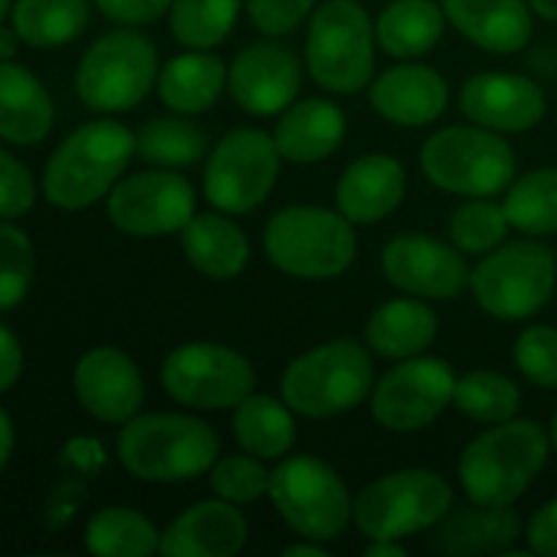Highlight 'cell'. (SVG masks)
Here are the masks:
<instances>
[{
  "label": "cell",
  "instance_id": "1",
  "mask_svg": "<svg viewBox=\"0 0 557 557\" xmlns=\"http://www.w3.org/2000/svg\"><path fill=\"white\" fill-rule=\"evenodd\" d=\"M549 455L542 424L500 422L479 435L460 457V479L468 498L482 506H511L539 476Z\"/></svg>",
  "mask_w": 557,
  "mask_h": 557
},
{
  "label": "cell",
  "instance_id": "2",
  "mask_svg": "<svg viewBox=\"0 0 557 557\" xmlns=\"http://www.w3.org/2000/svg\"><path fill=\"white\" fill-rule=\"evenodd\" d=\"M134 150L136 136L114 120L82 125L49 158L44 196L63 210L92 205L123 174Z\"/></svg>",
  "mask_w": 557,
  "mask_h": 557
},
{
  "label": "cell",
  "instance_id": "3",
  "mask_svg": "<svg viewBox=\"0 0 557 557\" xmlns=\"http://www.w3.org/2000/svg\"><path fill=\"white\" fill-rule=\"evenodd\" d=\"M120 460L147 482H183L210 471L218 438L210 424L177 413H147L131 419L120 433Z\"/></svg>",
  "mask_w": 557,
  "mask_h": 557
},
{
  "label": "cell",
  "instance_id": "4",
  "mask_svg": "<svg viewBox=\"0 0 557 557\" xmlns=\"http://www.w3.org/2000/svg\"><path fill=\"white\" fill-rule=\"evenodd\" d=\"M272 264L297 277H335L357 253L348 218L321 207H288L277 212L264 232Z\"/></svg>",
  "mask_w": 557,
  "mask_h": 557
},
{
  "label": "cell",
  "instance_id": "5",
  "mask_svg": "<svg viewBox=\"0 0 557 557\" xmlns=\"http://www.w3.org/2000/svg\"><path fill=\"white\" fill-rule=\"evenodd\" d=\"M373 386V364L359 343L335 341L294 359L283 375V397L305 417H332L357 408Z\"/></svg>",
  "mask_w": 557,
  "mask_h": 557
},
{
  "label": "cell",
  "instance_id": "6",
  "mask_svg": "<svg viewBox=\"0 0 557 557\" xmlns=\"http://www.w3.org/2000/svg\"><path fill=\"white\" fill-rule=\"evenodd\" d=\"M422 169L438 188L462 196H495L515 177L509 141L482 128H444L430 136Z\"/></svg>",
  "mask_w": 557,
  "mask_h": 557
},
{
  "label": "cell",
  "instance_id": "7",
  "mask_svg": "<svg viewBox=\"0 0 557 557\" xmlns=\"http://www.w3.org/2000/svg\"><path fill=\"white\" fill-rule=\"evenodd\" d=\"M451 509L449 484L433 471H400L370 484L354 506V517L364 536L379 539L411 536L444 520Z\"/></svg>",
  "mask_w": 557,
  "mask_h": 557
},
{
  "label": "cell",
  "instance_id": "8",
  "mask_svg": "<svg viewBox=\"0 0 557 557\" xmlns=\"http://www.w3.org/2000/svg\"><path fill=\"white\" fill-rule=\"evenodd\" d=\"M156 47L134 30L98 38L76 71V92L92 112H123L136 107L156 82Z\"/></svg>",
  "mask_w": 557,
  "mask_h": 557
},
{
  "label": "cell",
  "instance_id": "9",
  "mask_svg": "<svg viewBox=\"0 0 557 557\" xmlns=\"http://www.w3.org/2000/svg\"><path fill=\"white\" fill-rule=\"evenodd\" d=\"M308 69L332 92H357L373 74V27L362 5L326 0L308 33Z\"/></svg>",
  "mask_w": 557,
  "mask_h": 557
},
{
  "label": "cell",
  "instance_id": "10",
  "mask_svg": "<svg viewBox=\"0 0 557 557\" xmlns=\"http://www.w3.org/2000/svg\"><path fill=\"white\" fill-rule=\"evenodd\" d=\"M471 286L479 305L495 319H528L553 299L557 261L544 245L515 243L487 256L471 275Z\"/></svg>",
  "mask_w": 557,
  "mask_h": 557
},
{
  "label": "cell",
  "instance_id": "11",
  "mask_svg": "<svg viewBox=\"0 0 557 557\" xmlns=\"http://www.w3.org/2000/svg\"><path fill=\"white\" fill-rule=\"evenodd\" d=\"M270 495L283 520L315 542L341 536L351 517L346 484L326 462L315 457H294L275 468Z\"/></svg>",
  "mask_w": 557,
  "mask_h": 557
},
{
  "label": "cell",
  "instance_id": "12",
  "mask_svg": "<svg viewBox=\"0 0 557 557\" xmlns=\"http://www.w3.org/2000/svg\"><path fill=\"white\" fill-rule=\"evenodd\" d=\"M277 158L275 139L261 131H232L207 161L205 190L210 205L237 215L259 207L277 180Z\"/></svg>",
  "mask_w": 557,
  "mask_h": 557
},
{
  "label": "cell",
  "instance_id": "13",
  "mask_svg": "<svg viewBox=\"0 0 557 557\" xmlns=\"http://www.w3.org/2000/svg\"><path fill=\"white\" fill-rule=\"evenodd\" d=\"M163 389L183 406H239L253 392V368L237 351L212 343L183 346L163 364Z\"/></svg>",
  "mask_w": 557,
  "mask_h": 557
},
{
  "label": "cell",
  "instance_id": "14",
  "mask_svg": "<svg viewBox=\"0 0 557 557\" xmlns=\"http://www.w3.org/2000/svg\"><path fill=\"white\" fill-rule=\"evenodd\" d=\"M196 196L185 177L174 172H141L123 180L109 196V218L134 237H158L188 226Z\"/></svg>",
  "mask_w": 557,
  "mask_h": 557
},
{
  "label": "cell",
  "instance_id": "15",
  "mask_svg": "<svg viewBox=\"0 0 557 557\" xmlns=\"http://www.w3.org/2000/svg\"><path fill=\"white\" fill-rule=\"evenodd\" d=\"M455 375L444 359H411L381 379L373 413L384 428L411 433L433 422L455 400Z\"/></svg>",
  "mask_w": 557,
  "mask_h": 557
},
{
  "label": "cell",
  "instance_id": "16",
  "mask_svg": "<svg viewBox=\"0 0 557 557\" xmlns=\"http://www.w3.org/2000/svg\"><path fill=\"white\" fill-rule=\"evenodd\" d=\"M384 275L417 297L449 299L468 283V267L455 248L422 234H406L384 248Z\"/></svg>",
  "mask_w": 557,
  "mask_h": 557
},
{
  "label": "cell",
  "instance_id": "17",
  "mask_svg": "<svg viewBox=\"0 0 557 557\" xmlns=\"http://www.w3.org/2000/svg\"><path fill=\"white\" fill-rule=\"evenodd\" d=\"M299 60L281 44H253L234 60L228 87L234 101L253 114H275L299 92Z\"/></svg>",
  "mask_w": 557,
  "mask_h": 557
},
{
  "label": "cell",
  "instance_id": "18",
  "mask_svg": "<svg viewBox=\"0 0 557 557\" xmlns=\"http://www.w3.org/2000/svg\"><path fill=\"white\" fill-rule=\"evenodd\" d=\"M76 397L101 422H128L145 400V384L134 359L117 348L85 354L74 373Z\"/></svg>",
  "mask_w": 557,
  "mask_h": 557
},
{
  "label": "cell",
  "instance_id": "19",
  "mask_svg": "<svg viewBox=\"0 0 557 557\" xmlns=\"http://www.w3.org/2000/svg\"><path fill=\"white\" fill-rule=\"evenodd\" d=\"M460 107L473 123L495 131H528L547 112L536 82L517 74H479L462 85Z\"/></svg>",
  "mask_w": 557,
  "mask_h": 557
},
{
  "label": "cell",
  "instance_id": "20",
  "mask_svg": "<svg viewBox=\"0 0 557 557\" xmlns=\"http://www.w3.org/2000/svg\"><path fill=\"white\" fill-rule=\"evenodd\" d=\"M248 539V522L232 504H199L161 536L166 557H232Z\"/></svg>",
  "mask_w": 557,
  "mask_h": 557
},
{
  "label": "cell",
  "instance_id": "21",
  "mask_svg": "<svg viewBox=\"0 0 557 557\" xmlns=\"http://www.w3.org/2000/svg\"><path fill=\"white\" fill-rule=\"evenodd\" d=\"M370 101L397 125H428L449 101V87L428 65H397L370 87Z\"/></svg>",
  "mask_w": 557,
  "mask_h": 557
},
{
  "label": "cell",
  "instance_id": "22",
  "mask_svg": "<svg viewBox=\"0 0 557 557\" xmlns=\"http://www.w3.org/2000/svg\"><path fill=\"white\" fill-rule=\"evenodd\" d=\"M444 14L487 52H517L533 33L525 0H444Z\"/></svg>",
  "mask_w": 557,
  "mask_h": 557
},
{
  "label": "cell",
  "instance_id": "23",
  "mask_svg": "<svg viewBox=\"0 0 557 557\" xmlns=\"http://www.w3.org/2000/svg\"><path fill=\"white\" fill-rule=\"evenodd\" d=\"M406 172L395 158L368 156L346 169L337 185V210L354 223H375L403 199Z\"/></svg>",
  "mask_w": 557,
  "mask_h": 557
},
{
  "label": "cell",
  "instance_id": "24",
  "mask_svg": "<svg viewBox=\"0 0 557 557\" xmlns=\"http://www.w3.org/2000/svg\"><path fill=\"white\" fill-rule=\"evenodd\" d=\"M520 536V517L509 506H482L460 509L444 517L441 528L430 539V547L438 555L473 557L504 553Z\"/></svg>",
  "mask_w": 557,
  "mask_h": 557
},
{
  "label": "cell",
  "instance_id": "25",
  "mask_svg": "<svg viewBox=\"0 0 557 557\" xmlns=\"http://www.w3.org/2000/svg\"><path fill=\"white\" fill-rule=\"evenodd\" d=\"M54 107L47 87L22 65L0 63V139L36 145L52 131Z\"/></svg>",
  "mask_w": 557,
  "mask_h": 557
},
{
  "label": "cell",
  "instance_id": "26",
  "mask_svg": "<svg viewBox=\"0 0 557 557\" xmlns=\"http://www.w3.org/2000/svg\"><path fill=\"white\" fill-rule=\"evenodd\" d=\"M346 136L341 109L321 98L299 101L288 109L275 128V147L294 163H315L332 156Z\"/></svg>",
  "mask_w": 557,
  "mask_h": 557
},
{
  "label": "cell",
  "instance_id": "27",
  "mask_svg": "<svg viewBox=\"0 0 557 557\" xmlns=\"http://www.w3.org/2000/svg\"><path fill=\"white\" fill-rule=\"evenodd\" d=\"M438 332L433 308L419 299H395L373 313L368 321V346L381 357L408 359L424 351Z\"/></svg>",
  "mask_w": 557,
  "mask_h": 557
},
{
  "label": "cell",
  "instance_id": "28",
  "mask_svg": "<svg viewBox=\"0 0 557 557\" xmlns=\"http://www.w3.org/2000/svg\"><path fill=\"white\" fill-rule=\"evenodd\" d=\"M183 248L190 264L210 277H234L248 261V239L223 215H194L183 228Z\"/></svg>",
  "mask_w": 557,
  "mask_h": 557
},
{
  "label": "cell",
  "instance_id": "29",
  "mask_svg": "<svg viewBox=\"0 0 557 557\" xmlns=\"http://www.w3.org/2000/svg\"><path fill=\"white\" fill-rule=\"evenodd\" d=\"M226 69L218 58L205 52H190L174 58L158 79L163 103L174 112H205L218 101L226 82Z\"/></svg>",
  "mask_w": 557,
  "mask_h": 557
},
{
  "label": "cell",
  "instance_id": "30",
  "mask_svg": "<svg viewBox=\"0 0 557 557\" xmlns=\"http://www.w3.org/2000/svg\"><path fill=\"white\" fill-rule=\"evenodd\" d=\"M375 36L395 58H419L444 36V11L433 0H395L381 14Z\"/></svg>",
  "mask_w": 557,
  "mask_h": 557
},
{
  "label": "cell",
  "instance_id": "31",
  "mask_svg": "<svg viewBox=\"0 0 557 557\" xmlns=\"http://www.w3.org/2000/svg\"><path fill=\"white\" fill-rule=\"evenodd\" d=\"M11 16H14L16 36L30 47H63L87 27L90 3L87 0H16Z\"/></svg>",
  "mask_w": 557,
  "mask_h": 557
},
{
  "label": "cell",
  "instance_id": "32",
  "mask_svg": "<svg viewBox=\"0 0 557 557\" xmlns=\"http://www.w3.org/2000/svg\"><path fill=\"white\" fill-rule=\"evenodd\" d=\"M294 419L286 406L267 395H248L234 413L239 446L256 457H281L294 444Z\"/></svg>",
  "mask_w": 557,
  "mask_h": 557
},
{
  "label": "cell",
  "instance_id": "33",
  "mask_svg": "<svg viewBox=\"0 0 557 557\" xmlns=\"http://www.w3.org/2000/svg\"><path fill=\"white\" fill-rule=\"evenodd\" d=\"M87 549L98 557H145L161 547L152 522L134 509H103L87 525Z\"/></svg>",
  "mask_w": 557,
  "mask_h": 557
},
{
  "label": "cell",
  "instance_id": "34",
  "mask_svg": "<svg viewBox=\"0 0 557 557\" xmlns=\"http://www.w3.org/2000/svg\"><path fill=\"white\" fill-rule=\"evenodd\" d=\"M504 212L511 226L528 234L557 232V169H536L509 188Z\"/></svg>",
  "mask_w": 557,
  "mask_h": 557
},
{
  "label": "cell",
  "instance_id": "35",
  "mask_svg": "<svg viewBox=\"0 0 557 557\" xmlns=\"http://www.w3.org/2000/svg\"><path fill=\"white\" fill-rule=\"evenodd\" d=\"M205 131L183 117H158L136 134V152L156 166H190L207 152Z\"/></svg>",
  "mask_w": 557,
  "mask_h": 557
},
{
  "label": "cell",
  "instance_id": "36",
  "mask_svg": "<svg viewBox=\"0 0 557 557\" xmlns=\"http://www.w3.org/2000/svg\"><path fill=\"white\" fill-rule=\"evenodd\" d=\"M455 403L466 417L484 424L509 422L520 411V389L511 379L490 370L468 373L455 384Z\"/></svg>",
  "mask_w": 557,
  "mask_h": 557
},
{
  "label": "cell",
  "instance_id": "37",
  "mask_svg": "<svg viewBox=\"0 0 557 557\" xmlns=\"http://www.w3.org/2000/svg\"><path fill=\"white\" fill-rule=\"evenodd\" d=\"M239 0H174L172 33L180 44L210 49L232 33Z\"/></svg>",
  "mask_w": 557,
  "mask_h": 557
},
{
  "label": "cell",
  "instance_id": "38",
  "mask_svg": "<svg viewBox=\"0 0 557 557\" xmlns=\"http://www.w3.org/2000/svg\"><path fill=\"white\" fill-rule=\"evenodd\" d=\"M33 245L16 226L0 223V310H11L25 299L33 281Z\"/></svg>",
  "mask_w": 557,
  "mask_h": 557
},
{
  "label": "cell",
  "instance_id": "39",
  "mask_svg": "<svg viewBox=\"0 0 557 557\" xmlns=\"http://www.w3.org/2000/svg\"><path fill=\"white\" fill-rule=\"evenodd\" d=\"M509 218L504 207L490 205V201H471L462 205L451 218V239L457 248L468 253H487L500 239L506 237Z\"/></svg>",
  "mask_w": 557,
  "mask_h": 557
},
{
  "label": "cell",
  "instance_id": "40",
  "mask_svg": "<svg viewBox=\"0 0 557 557\" xmlns=\"http://www.w3.org/2000/svg\"><path fill=\"white\" fill-rule=\"evenodd\" d=\"M212 490L228 504H250L270 493L272 473L253 457H228L218 462L210 476Z\"/></svg>",
  "mask_w": 557,
  "mask_h": 557
},
{
  "label": "cell",
  "instance_id": "41",
  "mask_svg": "<svg viewBox=\"0 0 557 557\" xmlns=\"http://www.w3.org/2000/svg\"><path fill=\"white\" fill-rule=\"evenodd\" d=\"M517 368L531 384L542 389H557V330L555 326H531L515 346Z\"/></svg>",
  "mask_w": 557,
  "mask_h": 557
},
{
  "label": "cell",
  "instance_id": "42",
  "mask_svg": "<svg viewBox=\"0 0 557 557\" xmlns=\"http://www.w3.org/2000/svg\"><path fill=\"white\" fill-rule=\"evenodd\" d=\"M33 201H36L33 174L14 156L0 150V221L25 215Z\"/></svg>",
  "mask_w": 557,
  "mask_h": 557
},
{
  "label": "cell",
  "instance_id": "43",
  "mask_svg": "<svg viewBox=\"0 0 557 557\" xmlns=\"http://www.w3.org/2000/svg\"><path fill=\"white\" fill-rule=\"evenodd\" d=\"M315 0H248L253 25L264 36H286L308 16Z\"/></svg>",
  "mask_w": 557,
  "mask_h": 557
},
{
  "label": "cell",
  "instance_id": "44",
  "mask_svg": "<svg viewBox=\"0 0 557 557\" xmlns=\"http://www.w3.org/2000/svg\"><path fill=\"white\" fill-rule=\"evenodd\" d=\"M96 5L109 20L123 22V25H145L166 14L172 0H96Z\"/></svg>",
  "mask_w": 557,
  "mask_h": 557
},
{
  "label": "cell",
  "instance_id": "45",
  "mask_svg": "<svg viewBox=\"0 0 557 557\" xmlns=\"http://www.w3.org/2000/svg\"><path fill=\"white\" fill-rule=\"evenodd\" d=\"M528 547L544 557H557V498L533 515L528 525Z\"/></svg>",
  "mask_w": 557,
  "mask_h": 557
},
{
  "label": "cell",
  "instance_id": "46",
  "mask_svg": "<svg viewBox=\"0 0 557 557\" xmlns=\"http://www.w3.org/2000/svg\"><path fill=\"white\" fill-rule=\"evenodd\" d=\"M22 373V348L16 337L0 324V392L11 389Z\"/></svg>",
  "mask_w": 557,
  "mask_h": 557
},
{
  "label": "cell",
  "instance_id": "47",
  "mask_svg": "<svg viewBox=\"0 0 557 557\" xmlns=\"http://www.w3.org/2000/svg\"><path fill=\"white\" fill-rule=\"evenodd\" d=\"M11 449H14V424H11L9 413L0 408V471H3L5 462H9Z\"/></svg>",
  "mask_w": 557,
  "mask_h": 557
},
{
  "label": "cell",
  "instance_id": "48",
  "mask_svg": "<svg viewBox=\"0 0 557 557\" xmlns=\"http://www.w3.org/2000/svg\"><path fill=\"white\" fill-rule=\"evenodd\" d=\"M16 47H20V36H16V30H9V27L0 25V63L14 58Z\"/></svg>",
  "mask_w": 557,
  "mask_h": 557
},
{
  "label": "cell",
  "instance_id": "49",
  "mask_svg": "<svg viewBox=\"0 0 557 557\" xmlns=\"http://www.w3.org/2000/svg\"><path fill=\"white\" fill-rule=\"evenodd\" d=\"M403 555H406V549L397 547V544L389 542V539H379L373 547L364 549V557H403Z\"/></svg>",
  "mask_w": 557,
  "mask_h": 557
},
{
  "label": "cell",
  "instance_id": "50",
  "mask_svg": "<svg viewBox=\"0 0 557 557\" xmlns=\"http://www.w3.org/2000/svg\"><path fill=\"white\" fill-rule=\"evenodd\" d=\"M531 5L539 16H544V20L549 22H557V0H531Z\"/></svg>",
  "mask_w": 557,
  "mask_h": 557
},
{
  "label": "cell",
  "instance_id": "51",
  "mask_svg": "<svg viewBox=\"0 0 557 557\" xmlns=\"http://www.w3.org/2000/svg\"><path fill=\"white\" fill-rule=\"evenodd\" d=\"M286 557H326V549L308 547V544H297V547L286 549Z\"/></svg>",
  "mask_w": 557,
  "mask_h": 557
},
{
  "label": "cell",
  "instance_id": "52",
  "mask_svg": "<svg viewBox=\"0 0 557 557\" xmlns=\"http://www.w3.org/2000/svg\"><path fill=\"white\" fill-rule=\"evenodd\" d=\"M9 9H11V0H0V25H3V20H5V14H9Z\"/></svg>",
  "mask_w": 557,
  "mask_h": 557
},
{
  "label": "cell",
  "instance_id": "53",
  "mask_svg": "<svg viewBox=\"0 0 557 557\" xmlns=\"http://www.w3.org/2000/svg\"><path fill=\"white\" fill-rule=\"evenodd\" d=\"M553 446H555V451H557V413H555V419H553Z\"/></svg>",
  "mask_w": 557,
  "mask_h": 557
}]
</instances>
